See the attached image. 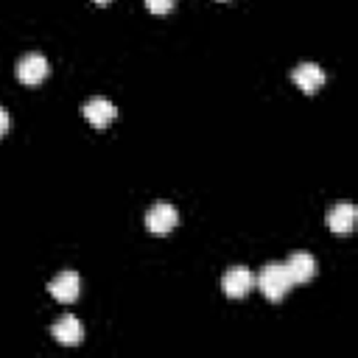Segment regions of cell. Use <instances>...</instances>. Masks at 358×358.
<instances>
[{"instance_id":"9c48e42d","label":"cell","mask_w":358,"mask_h":358,"mask_svg":"<svg viewBox=\"0 0 358 358\" xmlns=\"http://www.w3.org/2000/svg\"><path fill=\"white\" fill-rule=\"evenodd\" d=\"M355 218H358V210H355L352 201H338V204H333L327 210V227L333 232H338V235L350 232L355 227Z\"/></svg>"},{"instance_id":"5b68a950","label":"cell","mask_w":358,"mask_h":358,"mask_svg":"<svg viewBox=\"0 0 358 358\" xmlns=\"http://www.w3.org/2000/svg\"><path fill=\"white\" fill-rule=\"evenodd\" d=\"M48 291H50V296L56 299V302H73L76 296H78V291H81V280H78V274L76 271H59L50 282H48Z\"/></svg>"},{"instance_id":"8fae6325","label":"cell","mask_w":358,"mask_h":358,"mask_svg":"<svg viewBox=\"0 0 358 358\" xmlns=\"http://www.w3.org/2000/svg\"><path fill=\"white\" fill-rule=\"evenodd\" d=\"M173 3H176V0H145L148 11H154V14H168V11L173 8Z\"/></svg>"},{"instance_id":"30bf717a","label":"cell","mask_w":358,"mask_h":358,"mask_svg":"<svg viewBox=\"0 0 358 358\" xmlns=\"http://www.w3.org/2000/svg\"><path fill=\"white\" fill-rule=\"evenodd\" d=\"M50 336H53L59 344L73 347V344H78V341L84 338V327H81V322H78L76 316H62V319L50 327Z\"/></svg>"},{"instance_id":"7c38bea8","label":"cell","mask_w":358,"mask_h":358,"mask_svg":"<svg viewBox=\"0 0 358 358\" xmlns=\"http://www.w3.org/2000/svg\"><path fill=\"white\" fill-rule=\"evenodd\" d=\"M6 131H8V112L0 106V137H3Z\"/></svg>"},{"instance_id":"8992f818","label":"cell","mask_w":358,"mask_h":358,"mask_svg":"<svg viewBox=\"0 0 358 358\" xmlns=\"http://www.w3.org/2000/svg\"><path fill=\"white\" fill-rule=\"evenodd\" d=\"M282 266H285L291 282H308V280L316 277V268H319V266H316V257L308 255V252H294V255H288V260H285Z\"/></svg>"},{"instance_id":"3957f363","label":"cell","mask_w":358,"mask_h":358,"mask_svg":"<svg viewBox=\"0 0 358 358\" xmlns=\"http://www.w3.org/2000/svg\"><path fill=\"white\" fill-rule=\"evenodd\" d=\"M50 73V64H48V59L42 56V53H25L20 62H17V78L22 81V84H39V81H45V76Z\"/></svg>"},{"instance_id":"7a4b0ae2","label":"cell","mask_w":358,"mask_h":358,"mask_svg":"<svg viewBox=\"0 0 358 358\" xmlns=\"http://www.w3.org/2000/svg\"><path fill=\"white\" fill-rule=\"evenodd\" d=\"M176 221H179V213H176V207L168 204V201H157V204H151L148 213H145V227H148L151 232H157V235L171 232V229L176 227Z\"/></svg>"},{"instance_id":"4fadbf2b","label":"cell","mask_w":358,"mask_h":358,"mask_svg":"<svg viewBox=\"0 0 358 358\" xmlns=\"http://www.w3.org/2000/svg\"><path fill=\"white\" fill-rule=\"evenodd\" d=\"M95 3H109V0H95Z\"/></svg>"},{"instance_id":"52a82bcc","label":"cell","mask_w":358,"mask_h":358,"mask_svg":"<svg viewBox=\"0 0 358 358\" xmlns=\"http://www.w3.org/2000/svg\"><path fill=\"white\" fill-rule=\"evenodd\" d=\"M291 78H294V84H296L302 92L310 95V92H316V90L324 84V70H322L319 64H313V62H302V64L294 67Z\"/></svg>"},{"instance_id":"ba28073f","label":"cell","mask_w":358,"mask_h":358,"mask_svg":"<svg viewBox=\"0 0 358 358\" xmlns=\"http://www.w3.org/2000/svg\"><path fill=\"white\" fill-rule=\"evenodd\" d=\"M81 112H84V117H87L92 126H98V129L109 126V123L117 117L115 103H112V101H106V98H90V101L81 106Z\"/></svg>"},{"instance_id":"6da1fadb","label":"cell","mask_w":358,"mask_h":358,"mask_svg":"<svg viewBox=\"0 0 358 358\" xmlns=\"http://www.w3.org/2000/svg\"><path fill=\"white\" fill-rule=\"evenodd\" d=\"M255 282L260 285V291H263L271 302H280V299L291 291V285H294L282 263H266V266L260 268V274L255 277Z\"/></svg>"},{"instance_id":"277c9868","label":"cell","mask_w":358,"mask_h":358,"mask_svg":"<svg viewBox=\"0 0 358 358\" xmlns=\"http://www.w3.org/2000/svg\"><path fill=\"white\" fill-rule=\"evenodd\" d=\"M252 285H255V274H252L249 268H243V266L227 268V274H224V280H221V288H224V294H227L229 299L246 296V294L252 291Z\"/></svg>"}]
</instances>
